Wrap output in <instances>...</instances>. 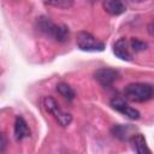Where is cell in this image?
<instances>
[{"mask_svg":"<svg viewBox=\"0 0 154 154\" xmlns=\"http://www.w3.org/2000/svg\"><path fill=\"white\" fill-rule=\"evenodd\" d=\"M37 29L46 36L53 38L57 42H65L69 40V28L64 24H55L47 17H40L36 20Z\"/></svg>","mask_w":154,"mask_h":154,"instance_id":"obj_1","label":"cell"},{"mask_svg":"<svg viewBox=\"0 0 154 154\" xmlns=\"http://www.w3.org/2000/svg\"><path fill=\"white\" fill-rule=\"evenodd\" d=\"M124 97L131 102H146L154 97V85L148 83H130L124 89Z\"/></svg>","mask_w":154,"mask_h":154,"instance_id":"obj_2","label":"cell"},{"mask_svg":"<svg viewBox=\"0 0 154 154\" xmlns=\"http://www.w3.org/2000/svg\"><path fill=\"white\" fill-rule=\"evenodd\" d=\"M42 105H43L45 109L55 119V122H57L60 126H67V125L72 122V116H71L70 113L64 112V111L59 107L58 102H57L53 97H51V96L43 97Z\"/></svg>","mask_w":154,"mask_h":154,"instance_id":"obj_3","label":"cell"},{"mask_svg":"<svg viewBox=\"0 0 154 154\" xmlns=\"http://www.w3.org/2000/svg\"><path fill=\"white\" fill-rule=\"evenodd\" d=\"M76 42H77L78 48L82 49V51H87V52H101V51L105 49L103 42L99 41L96 37H94L88 31H79L77 34Z\"/></svg>","mask_w":154,"mask_h":154,"instance_id":"obj_4","label":"cell"},{"mask_svg":"<svg viewBox=\"0 0 154 154\" xmlns=\"http://www.w3.org/2000/svg\"><path fill=\"white\" fill-rule=\"evenodd\" d=\"M109 105H111V107H112L113 109H116L117 112H119V113H122L123 116L128 117L129 119L136 120V119L140 118V112H138L136 108H132L131 106H129V105L125 102V100H124L123 97H120V96L113 97V99L111 100Z\"/></svg>","mask_w":154,"mask_h":154,"instance_id":"obj_5","label":"cell"},{"mask_svg":"<svg viewBox=\"0 0 154 154\" xmlns=\"http://www.w3.org/2000/svg\"><path fill=\"white\" fill-rule=\"evenodd\" d=\"M94 78L102 87H109L119 78V72L111 67H101L94 72Z\"/></svg>","mask_w":154,"mask_h":154,"instance_id":"obj_6","label":"cell"},{"mask_svg":"<svg viewBox=\"0 0 154 154\" xmlns=\"http://www.w3.org/2000/svg\"><path fill=\"white\" fill-rule=\"evenodd\" d=\"M131 47H130V41L128 38L122 37L117 40L113 45V53L122 60L130 61L132 59V53H131Z\"/></svg>","mask_w":154,"mask_h":154,"instance_id":"obj_7","label":"cell"},{"mask_svg":"<svg viewBox=\"0 0 154 154\" xmlns=\"http://www.w3.org/2000/svg\"><path fill=\"white\" fill-rule=\"evenodd\" d=\"M102 7L111 16H119L126 10L123 0H103Z\"/></svg>","mask_w":154,"mask_h":154,"instance_id":"obj_8","label":"cell"},{"mask_svg":"<svg viewBox=\"0 0 154 154\" xmlns=\"http://www.w3.org/2000/svg\"><path fill=\"white\" fill-rule=\"evenodd\" d=\"M30 136V129L26 122L22 117H17L14 120V138L16 141H22Z\"/></svg>","mask_w":154,"mask_h":154,"instance_id":"obj_9","label":"cell"},{"mask_svg":"<svg viewBox=\"0 0 154 154\" xmlns=\"http://www.w3.org/2000/svg\"><path fill=\"white\" fill-rule=\"evenodd\" d=\"M132 149L138 153V154H144V153H150V149L148 148L147 143H146V138L142 134H134L130 140H129Z\"/></svg>","mask_w":154,"mask_h":154,"instance_id":"obj_10","label":"cell"},{"mask_svg":"<svg viewBox=\"0 0 154 154\" xmlns=\"http://www.w3.org/2000/svg\"><path fill=\"white\" fill-rule=\"evenodd\" d=\"M112 135L120 140V141H129L130 137L135 134L134 132V126L131 125H122V124H118V125H114L111 130Z\"/></svg>","mask_w":154,"mask_h":154,"instance_id":"obj_11","label":"cell"},{"mask_svg":"<svg viewBox=\"0 0 154 154\" xmlns=\"http://www.w3.org/2000/svg\"><path fill=\"white\" fill-rule=\"evenodd\" d=\"M57 91L65 99V100H67V101H72L73 99H75V96H76V93H75V90L67 84V83H59V84H57Z\"/></svg>","mask_w":154,"mask_h":154,"instance_id":"obj_12","label":"cell"},{"mask_svg":"<svg viewBox=\"0 0 154 154\" xmlns=\"http://www.w3.org/2000/svg\"><path fill=\"white\" fill-rule=\"evenodd\" d=\"M46 5L57 8H70L73 5V0H43Z\"/></svg>","mask_w":154,"mask_h":154,"instance_id":"obj_13","label":"cell"},{"mask_svg":"<svg viewBox=\"0 0 154 154\" xmlns=\"http://www.w3.org/2000/svg\"><path fill=\"white\" fill-rule=\"evenodd\" d=\"M130 47H131L132 52H141V51L147 48V43L144 41L138 40V38H132L130 41Z\"/></svg>","mask_w":154,"mask_h":154,"instance_id":"obj_14","label":"cell"},{"mask_svg":"<svg viewBox=\"0 0 154 154\" xmlns=\"http://www.w3.org/2000/svg\"><path fill=\"white\" fill-rule=\"evenodd\" d=\"M147 31H148V34H149L150 36L154 37V14L152 16L150 20H149L148 24H147Z\"/></svg>","mask_w":154,"mask_h":154,"instance_id":"obj_15","label":"cell"},{"mask_svg":"<svg viewBox=\"0 0 154 154\" xmlns=\"http://www.w3.org/2000/svg\"><path fill=\"white\" fill-rule=\"evenodd\" d=\"M5 147H6V137H5V135L2 134V135H1V152L5 150Z\"/></svg>","mask_w":154,"mask_h":154,"instance_id":"obj_16","label":"cell"},{"mask_svg":"<svg viewBox=\"0 0 154 154\" xmlns=\"http://www.w3.org/2000/svg\"><path fill=\"white\" fill-rule=\"evenodd\" d=\"M132 2H142V1H146V0H130Z\"/></svg>","mask_w":154,"mask_h":154,"instance_id":"obj_17","label":"cell"},{"mask_svg":"<svg viewBox=\"0 0 154 154\" xmlns=\"http://www.w3.org/2000/svg\"><path fill=\"white\" fill-rule=\"evenodd\" d=\"M89 1H91V2H94V1H97V0H89Z\"/></svg>","mask_w":154,"mask_h":154,"instance_id":"obj_18","label":"cell"}]
</instances>
